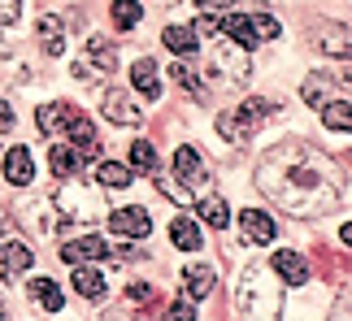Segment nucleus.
I'll return each instance as SVG.
<instances>
[{
    "instance_id": "obj_31",
    "label": "nucleus",
    "mask_w": 352,
    "mask_h": 321,
    "mask_svg": "<svg viewBox=\"0 0 352 321\" xmlns=\"http://www.w3.org/2000/svg\"><path fill=\"white\" fill-rule=\"evenodd\" d=\"M131 165H135V169H148V174H153V169H157V148H153L148 139L131 143Z\"/></svg>"
},
{
    "instance_id": "obj_24",
    "label": "nucleus",
    "mask_w": 352,
    "mask_h": 321,
    "mask_svg": "<svg viewBox=\"0 0 352 321\" xmlns=\"http://www.w3.org/2000/svg\"><path fill=\"white\" fill-rule=\"evenodd\" d=\"M87 61L96 65L100 74H113V65H118V52H113V39H104V35H91L87 39Z\"/></svg>"
},
{
    "instance_id": "obj_32",
    "label": "nucleus",
    "mask_w": 352,
    "mask_h": 321,
    "mask_svg": "<svg viewBox=\"0 0 352 321\" xmlns=\"http://www.w3.org/2000/svg\"><path fill=\"white\" fill-rule=\"evenodd\" d=\"M252 31H256V39H261V44H265V39H278V18H270V13H252Z\"/></svg>"
},
{
    "instance_id": "obj_28",
    "label": "nucleus",
    "mask_w": 352,
    "mask_h": 321,
    "mask_svg": "<svg viewBox=\"0 0 352 321\" xmlns=\"http://www.w3.org/2000/svg\"><path fill=\"white\" fill-rule=\"evenodd\" d=\"M170 239H174V248L196 252V248H200V226H196L192 217H174V222H170Z\"/></svg>"
},
{
    "instance_id": "obj_14",
    "label": "nucleus",
    "mask_w": 352,
    "mask_h": 321,
    "mask_svg": "<svg viewBox=\"0 0 352 321\" xmlns=\"http://www.w3.org/2000/svg\"><path fill=\"white\" fill-rule=\"evenodd\" d=\"M70 283H74V291H78L83 300H104V291H109V287H104V274L91 270V261L74 265V278H70Z\"/></svg>"
},
{
    "instance_id": "obj_12",
    "label": "nucleus",
    "mask_w": 352,
    "mask_h": 321,
    "mask_svg": "<svg viewBox=\"0 0 352 321\" xmlns=\"http://www.w3.org/2000/svg\"><path fill=\"white\" fill-rule=\"evenodd\" d=\"M239 222H243V235H248V243H270V239L278 235L274 217H270V213H261V209H243Z\"/></svg>"
},
{
    "instance_id": "obj_34",
    "label": "nucleus",
    "mask_w": 352,
    "mask_h": 321,
    "mask_svg": "<svg viewBox=\"0 0 352 321\" xmlns=\"http://www.w3.org/2000/svg\"><path fill=\"white\" fill-rule=\"evenodd\" d=\"M170 74H174V83H179L183 91H200V78H196V70H192V65H170Z\"/></svg>"
},
{
    "instance_id": "obj_18",
    "label": "nucleus",
    "mask_w": 352,
    "mask_h": 321,
    "mask_svg": "<svg viewBox=\"0 0 352 321\" xmlns=\"http://www.w3.org/2000/svg\"><path fill=\"white\" fill-rule=\"evenodd\" d=\"M196 213H200V222H205V226H213V230H226V226H231V209H226L222 195H200L196 200Z\"/></svg>"
},
{
    "instance_id": "obj_7",
    "label": "nucleus",
    "mask_w": 352,
    "mask_h": 321,
    "mask_svg": "<svg viewBox=\"0 0 352 321\" xmlns=\"http://www.w3.org/2000/svg\"><path fill=\"white\" fill-rule=\"evenodd\" d=\"M65 130H70V143H74V152H78V156H83V160H100V139H96V126H91L83 113H74L70 122H65Z\"/></svg>"
},
{
    "instance_id": "obj_44",
    "label": "nucleus",
    "mask_w": 352,
    "mask_h": 321,
    "mask_svg": "<svg viewBox=\"0 0 352 321\" xmlns=\"http://www.w3.org/2000/svg\"><path fill=\"white\" fill-rule=\"evenodd\" d=\"M9 230V217H5V213H0V235H5Z\"/></svg>"
},
{
    "instance_id": "obj_17",
    "label": "nucleus",
    "mask_w": 352,
    "mask_h": 321,
    "mask_svg": "<svg viewBox=\"0 0 352 321\" xmlns=\"http://www.w3.org/2000/svg\"><path fill=\"white\" fill-rule=\"evenodd\" d=\"M274 270L287 278L292 287H300V283H309V261L300 257V252H292V248H283V252H274Z\"/></svg>"
},
{
    "instance_id": "obj_13",
    "label": "nucleus",
    "mask_w": 352,
    "mask_h": 321,
    "mask_svg": "<svg viewBox=\"0 0 352 321\" xmlns=\"http://www.w3.org/2000/svg\"><path fill=\"white\" fill-rule=\"evenodd\" d=\"M74 113H78V109H74L70 100H57V104H44V109L35 113V122H39V130H44V135H52V139H57L61 130H65V122H70Z\"/></svg>"
},
{
    "instance_id": "obj_41",
    "label": "nucleus",
    "mask_w": 352,
    "mask_h": 321,
    "mask_svg": "<svg viewBox=\"0 0 352 321\" xmlns=\"http://www.w3.org/2000/svg\"><path fill=\"white\" fill-rule=\"evenodd\" d=\"M13 126H18V113L9 109V100H0V135H9Z\"/></svg>"
},
{
    "instance_id": "obj_42",
    "label": "nucleus",
    "mask_w": 352,
    "mask_h": 321,
    "mask_svg": "<svg viewBox=\"0 0 352 321\" xmlns=\"http://www.w3.org/2000/svg\"><path fill=\"white\" fill-rule=\"evenodd\" d=\"M126 296H131L135 304H148V300H153V296H157V291H153V287H148V283H135V287L126 291Z\"/></svg>"
},
{
    "instance_id": "obj_16",
    "label": "nucleus",
    "mask_w": 352,
    "mask_h": 321,
    "mask_svg": "<svg viewBox=\"0 0 352 321\" xmlns=\"http://www.w3.org/2000/svg\"><path fill=\"white\" fill-rule=\"evenodd\" d=\"M218 31L231 35L239 48H256V44H261V39H256V31H252V22L243 18V13H222V18H218Z\"/></svg>"
},
{
    "instance_id": "obj_39",
    "label": "nucleus",
    "mask_w": 352,
    "mask_h": 321,
    "mask_svg": "<svg viewBox=\"0 0 352 321\" xmlns=\"http://www.w3.org/2000/svg\"><path fill=\"white\" fill-rule=\"evenodd\" d=\"M166 317H174V321H192L196 309H192V300H174L170 309H166Z\"/></svg>"
},
{
    "instance_id": "obj_15",
    "label": "nucleus",
    "mask_w": 352,
    "mask_h": 321,
    "mask_svg": "<svg viewBox=\"0 0 352 321\" xmlns=\"http://www.w3.org/2000/svg\"><path fill=\"white\" fill-rule=\"evenodd\" d=\"M48 165L57 178H74L83 169V156L74 152V143H48Z\"/></svg>"
},
{
    "instance_id": "obj_35",
    "label": "nucleus",
    "mask_w": 352,
    "mask_h": 321,
    "mask_svg": "<svg viewBox=\"0 0 352 321\" xmlns=\"http://www.w3.org/2000/svg\"><path fill=\"white\" fill-rule=\"evenodd\" d=\"M153 174H157V169H153ZM157 187H161V191H166L170 200H179V204H192V191H187L183 182H174V178H161V174H157Z\"/></svg>"
},
{
    "instance_id": "obj_38",
    "label": "nucleus",
    "mask_w": 352,
    "mask_h": 321,
    "mask_svg": "<svg viewBox=\"0 0 352 321\" xmlns=\"http://www.w3.org/2000/svg\"><path fill=\"white\" fill-rule=\"evenodd\" d=\"M22 18V0H0V26H13Z\"/></svg>"
},
{
    "instance_id": "obj_9",
    "label": "nucleus",
    "mask_w": 352,
    "mask_h": 321,
    "mask_svg": "<svg viewBox=\"0 0 352 321\" xmlns=\"http://www.w3.org/2000/svg\"><path fill=\"white\" fill-rule=\"evenodd\" d=\"M104 117L118 122V126H144V109L126 91H104Z\"/></svg>"
},
{
    "instance_id": "obj_2",
    "label": "nucleus",
    "mask_w": 352,
    "mask_h": 321,
    "mask_svg": "<svg viewBox=\"0 0 352 321\" xmlns=\"http://www.w3.org/2000/svg\"><path fill=\"white\" fill-rule=\"evenodd\" d=\"M261 265H252L248 274H243V287H239V313L248 317H274L278 313V291H265L261 287Z\"/></svg>"
},
{
    "instance_id": "obj_27",
    "label": "nucleus",
    "mask_w": 352,
    "mask_h": 321,
    "mask_svg": "<svg viewBox=\"0 0 352 321\" xmlns=\"http://www.w3.org/2000/svg\"><path fill=\"white\" fill-rule=\"evenodd\" d=\"M322 122H327L331 130H340V135H348L352 130V113H348V96H335L322 104Z\"/></svg>"
},
{
    "instance_id": "obj_29",
    "label": "nucleus",
    "mask_w": 352,
    "mask_h": 321,
    "mask_svg": "<svg viewBox=\"0 0 352 321\" xmlns=\"http://www.w3.org/2000/svg\"><path fill=\"white\" fill-rule=\"evenodd\" d=\"M100 187H109V191H118V187H131V165L100 160Z\"/></svg>"
},
{
    "instance_id": "obj_46",
    "label": "nucleus",
    "mask_w": 352,
    "mask_h": 321,
    "mask_svg": "<svg viewBox=\"0 0 352 321\" xmlns=\"http://www.w3.org/2000/svg\"><path fill=\"white\" fill-rule=\"evenodd\" d=\"M0 317H5V304H0Z\"/></svg>"
},
{
    "instance_id": "obj_5",
    "label": "nucleus",
    "mask_w": 352,
    "mask_h": 321,
    "mask_svg": "<svg viewBox=\"0 0 352 321\" xmlns=\"http://www.w3.org/2000/svg\"><path fill=\"white\" fill-rule=\"evenodd\" d=\"M35 265V252L26 248V239H5L0 243V274H5V283H13L18 274H26Z\"/></svg>"
},
{
    "instance_id": "obj_23",
    "label": "nucleus",
    "mask_w": 352,
    "mask_h": 321,
    "mask_svg": "<svg viewBox=\"0 0 352 321\" xmlns=\"http://www.w3.org/2000/svg\"><path fill=\"white\" fill-rule=\"evenodd\" d=\"M166 48L174 52V57H192V52L200 48V35L192 31V26H166Z\"/></svg>"
},
{
    "instance_id": "obj_33",
    "label": "nucleus",
    "mask_w": 352,
    "mask_h": 321,
    "mask_svg": "<svg viewBox=\"0 0 352 321\" xmlns=\"http://www.w3.org/2000/svg\"><path fill=\"white\" fill-rule=\"evenodd\" d=\"M322 52H335V57H348V31H344V26H335V35H327V39H322Z\"/></svg>"
},
{
    "instance_id": "obj_21",
    "label": "nucleus",
    "mask_w": 352,
    "mask_h": 321,
    "mask_svg": "<svg viewBox=\"0 0 352 321\" xmlns=\"http://www.w3.org/2000/svg\"><path fill=\"white\" fill-rule=\"evenodd\" d=\"M218 135H222L226 143H235V148H243V143H248V139L256 135V130H252L248 122H243V117H239L235 109H226V113L218 117Z\"/></svg>"
},
{
    "instance_id": "obj_6",
    "label": "nucleus",
    "mask_w": 352,
    "mask_h": 321,
    "mask_svg": "<svg viewBox=\"0 0 352 321\" xmlns=\"http://www.w3.org/2000/svg\"><path fill=\"white\" fill-rule=\"evenodd\" d=\"M331 91L348 96V74H335V83H331V74H309V78H305V87H300V96H305V104L322 109V104L331 100Z\"/></svg>"
},
{
    "instance_id": "obj_11",
    "label": "nucleus",
    "mask_w": 352,
    "mask_h": 321,
    "mask_svg": "<svg viewBox=\"0 0 352 321\" xmlns=\"http://www.w3.org/2000/svg\"><path fill=\"white\" fill-rule=\"evenodd\" d=\"M31 178H35V160H31V152L18 143V148L5 152V182H9V187H31Z\"/></svg>"
},
{
    "instance_id": "obj_1",
    "label": "nucleus",
    "mask_w": 352,
    "mask_h": 321,
    "mask_svg": "<svg viewBox=\"0 0 352 321\" xmlns=\"http://www.w3.org/2000/svg\"><path fill=\"white\" fill-rule=\"evenodd\" d=\"M256 182H261V191L274 200V204H283L287 213H300V217L327 213L335 204L331 165L300 139H287V143H278V148H270L261 156Z\"/></svg>"
},
{
    "instance_id": "obj_40",
    "label": "nucleus",
    "mask_w": 352,
    "mask_h": 321,
    "mask_svg": "<svg viewBox=\"0 0 352 321\" xmlns=\"http://www.w3.org/2000/svg\"><path fill=\"white\" fill-rule=\"evenodd\" d=\"M192 31H196V35H218V13H200Z\"/></svg>"
},
{
    "instance_id": "obj_22",
    "label": "nucleus",
    "mask_w": 352,
    "mask_h": 321,
    "mask_svg": "<svg viewBox=\"0 0 352 321\" xmlns=\"http://www.w3.org/2000/svg\"><path fill=\"white\" fill-rule=\"evenodd\" d=\"M39 48H44L48 57H61V52H65V26L52 18V13L39 18Z\"/></svg>"
},
{
    "instance_id": "obj_20",
    "label": "nucleus",
    "mask_w": 352,
    "mask_h": 321,
    "mask_svg": "<svg viewBox=\"0 0 352 321\" xmlns=\"http://www.w3.org/2000/svg\"><path fill=\"white\" fill-rule=\"evenodd\" d=\"M131 83H135V91H140V96H148V100H157L161 96V70L153 61H135V70H131Z\"/></svg>"
},
{
    "instance_id": "obj_10",
    "label": "nucleus",
    "mask_w": 352,
    "mask_h": 321,
    "mask_svg": "<svg viewBox=\"0 0 352 321\" xmlns=\"http://www.w3.org/2000/svg\"><path fill=\"white\" fill-rule=\"evenodd\" d=\"M61 261H70V265H83V261H109V248H104V239L96 235H83V239H70V243L61 248Z\"/></svg>"
},
{
    "instance_id": "obj_45",
    "label": "nucleus",
    "mask_w": 352,
    "mask_h": 321,
    "mask_svg": "<svg viewBox=\"0 0 352 321\" xmlns=\"http://www.w3.org/2000/svg\"><path fill=\"white\" fill-rule=\"evenodd\" d=\"M157 5H161V9H170V5H179V0H157Z\"/></svg>"
},
{
    "instance_id": "obj_8",
    "label": "nucleus",
    "mask_w": 352,
    "mask_h": 321,
    "mask_svg": "<svg viewBox=\"0 0 352 321\" xmlns=\"http://www.w3.org/2000/svg\"><path fill=\"white\" fill-rule=\"evenodd\" d=\"M109 230L122 239H144L153 230V217H148V209H118L109 213Z\"/></svg>"
},
{
    "instance_id": "obj_36",
    "label": "nucleus",
    "mask_w": 352,
    "mask_h": 321,
    "mask_svg": "<svg viewBox=\"0 0 352 321\" xmlns=\"http://www.w3.org/2000/svg\"><path fill=\"white\" fill-rule=\"evenodd\" d=\"M0 78H5V83H26V65L22 61H0Z\"/></svg>"
},
{
    "instance_id": "obj_26",
    "label": "nucleus",
    "mask_w": 352,
    "mask_h": 321,
    "mask_svg": "<svg viewBox=\"0 0 352 321\" xmlns=\"http://www.w3.org/2000/svg\"><path fill=\"white\" fill-rule=\"evenodd\" d=\"M31 296H35V304H39L44 313H61V304H65L61 287L52 283V278H35V283H31Z\"/></svg>"
},
{
    "instance_id": "obj_30",
    "label": "nucleus",
    "mask_w": 352,
    "mask_h": 321,
    "mask_svg": "<svg viewBox=\"0 0 352 321\" xmlns=\"http://www.w3.org/2000/svg\"><path fill=\"white\" fill-rule=\"evenodd\" d=\"M140 18H144V9L135 5V0H118V5H113V22L122 26V31H131V26H140Z\"/></svg>"
},
{
    "instance_id": "obj_43",
    "label": "nucleus",
    "mask_w": 352,
    "mask_h": 321,
    "mask_svg": "<svg viewBox=\"0 0 352 321\" xmlns=\"http://www.w3.org/2000/svg\"><path fill=\"white\" fill-rule=\"evenodd\" d=\"M196 5H200V13H226L231 0H196Z\"/></svg>"
},
{
    "instance_id": "obj_25",
    "label": "nucleus",
    "mask_w": 352,
    "mask_h": 321,
    "mask_svg": "<svg viewBox=\"0 0 352 321\" xmlns=\"http://www.w3.org/2000/svg\"><path fill=\"white\" fill-rule=\"evenodd\" d=\"M235 113H239V117H243V122H248L252 130H261V126H265V122H270V117H274L278 109H274V100H261V96H252V100H243Z\"/></svg>"
},
{
    "instance_id": "obj_19",
    "label": "nucleus",
    "mask_w": 352,
    "mask_h": 321,
    "mask_svg": "<svg viewBox=\"0 0 352 321\" xmlns=\"http://www.w3.org/2000/svg\"><path fill=\"white\" fill-rule=\"evenodd\" d=\"M209 291H213V270H209V265H187V274H183V296L196 304V300H205Z\"/></svg>"
},
{
    "instance_id": "obj_3",
    "label": "nucleus",
    "mask_w": 352,
    "mask_h": 321,
    "mask_svg": "<svg viewBox=\"0 0 352 321\" xmlns=\"http://www.w3.org/2000/svg\"><path fill=\"white\" fill-rule=\"evenodd\" d=\"M213 61H218V70L222 78H231L235 87H243L252 78V61H248V48H239L235 39H222L218 52H213Z\"/></svg>"
},
{
    "instance_id": "obj_4",
    "label": "nucleus",
    "mask_w": 352,
    "mask_h": 321,
    "mask_svg": "<svg viewBox=\"0 0 352 321\" xmlns=\"http://www.w3.org/2000/svg\"><path fill=\"white\" fill-rule=\"evenodd\" d=\"M174 178H179L187 191H196V187H209L213 178H209V165H205V156H200L196 148H183L174 152Z\"/></svg>"
},
{
    "instance_id": "obj_37",
    "label": "nucleus",
    "mask_w": 352,
    "mask_h": 321,
    "mask_svg": "<svg viewBox=\"0 0 352 321\" xmlns=\"http://www.w3.org/2000/svg\"><path fill=\"white\" fill-rule=\"evenodd\" d=\"M70 74L78 78V83H100V70H96L91 61H74V65H70Z\"/></svg>"
}]
</instances>
